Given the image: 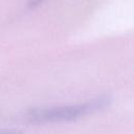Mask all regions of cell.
I'll use <instances>...</instances> for the list:
<instances>
[{"instance_id": "1", "label": "cell", "mask_w": 134, "mask_h": 134, "mask_svg": "<svg viewBox=\"0 0 134 134\" xmlns=\"http://www.w3.org/2000/svg\"><path fill=\"white\" fill-rule=\"evenodd\" d=\"M112 98L110 95H99L88 102L47 108H35L26 112V119L31 124H49L71 121L102 111L110 106Z\"/></svg>"}, {"instance_id": "2", "label": "cell", "mask_w": 134, "mask_h": 134, "mask_svg": "<svg viewBox=\"0 0 134 134\" xmlns=\"http://www.w3.org/2000/svg\"><path fill=\"white\" fill-rule=\"evenodd\" d=\"M0 134H23L19 129H0Z\"/></svg>"}, {"instance_id": "3", "label": "cell", "mask_w": 134, "mask_h": 134, "mask_svg": "<svg viewBox=\"0 0 134 134\" xmlns=\"http://www.w3.org/2000/svg\"><path fill=\"white\" fill-rule=\"evenodd\" d=\"M44 0H29L28 2V6L30 8H34V7H37L38 5H40Z\"/></svg>"}]
</instances>
